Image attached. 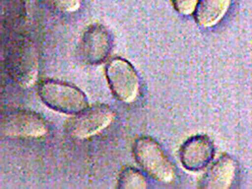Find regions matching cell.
<instances>
[{"label":"cell","mask_w":252,"mask_h":189,"mask_svg":"<svg viewBox=\"0 0 252 189\" xmlns=\"http://www.w3.org/2000/svg\"><path fill=\"white\" fill-rule=\"evenodd\" d=\"M5 68L13 83L27 89L33 86L39 77V53L33 40L25 34H13L6 43Z\"/></svg>","instance_id":"obj_1"},{"label":"cell","mask_w":252,"mask_h":189,"mask_svg":"<svg viewBox=\"0 0 252 189\" xmlns=\"http://www.w3.org/2000/svg\"><path fill=\"white\" fill-rule=\"evenodd\" d=\"M132 154L138 165L153 180L170 184L176 178V169L171 160L159 143L149 136L137 138L132 147Z\"/></svg>","instance_id":"obj_2"},{"label":"cell","mask_w":252,"mask_h":189,"mask_svg":"<svg viewBox=\"0 0 252 189\" xmlns=\"http://www.w3.org/2000/svg\"><path fill=\"white\" fill-rule=\"evenodd\" d=\"M38 94L46 105L60 113L76 115L89 107L86 94L69 83L46 80L39 84Z\"/></svg>","instance_id":"obj_3"},{"label":"cell","mask_w":252,"mask_h":189,"mask_svg":"<svg viewBox=\"0 0 252 189\" xmlns=\"http://www.w3.org/2000/svg\"><path fill=\"white\" fill-rule=\"evenodd\" d=\"M115 119V111L111 107L97 104L74 115L66 121L64 130L73 139L86 140L108 129Z\"/></svg>","instance_id":"obj_4"},{"label":"cell","mask_w":252,"mask_h":189,"mask_svg":"<svg viewBox=\"0 0 252 189\" xmlns=\"http://www.w3.org/2000/svg\"><path fill=\"white\" fill-rule=\"evenodd\" d=\"M49 125L39 114L15 109L6 112L0 120V133L6 138L37 139L46 136Z\"/></svg>","instance_id":"obj_5"},{"label":"cell","mask_w":252,"mask_h":189,"mask_svg":"<svg viewBox=\"0 0 252 189\" xmlns=\"http://www.w3.org/2000/svg\"><path fill=\"white\" fill-rule=\"evenodd\" d=\"M106 78L115 97L126 104H131L140 93V78L133 65L125 59L111 60L106 67Z\"/></svg>","instance_id":"obj_6"},{"label":"cell","mask_w":252,"mask_h":189,"mask_svg":"<svg viewBox=\"0 0 252 189\" xmlns=\"http://www.w3.org/2000/svg\"><path fill=\"white\" fill-rule=\"evenodd\" d=\"M113 48V38L110 32L99 24L90 26L83 33L80 43V55L89 65L104 63Z\"/></svg>","instance_id":"obj_7"},{"label":"cell","mask_w":252,"mask_h":189,"mask_svg":"<svg viewBox=\"0 0 252 189\" xmlns=\"http://www.w3.org/2000/svg\"><path fill=\"white\" fill-rule=\"evenodd\" d=\"M216 149L210 137L196 134L184 142L180 149V160L184 168L196 172L204 169L213 161Z\"/></svg>","instance_id":"obj_8"},{"label":"cell","mask_w":252,"mask_h":189,"mask_svg":"<svg viewBox=\"0 0 252 189\" xmlns=\"http://www.w3.org/2000/svg\"><path fill=\"white\" fill-rule=\"evenodd\" d=\"M239 166L236 160L228 154L220 156L211 165L199 183L198 188L205 189H230L238 177Z\"/></svg>","instance_id":"obj_9"},{"label":"cell","mask_w":252,"mask_h":189,"mask_svg":"<svg viewBox=\"0 0 252 189\" xmlns=\"http://www.w3.org/2000/svg\"><path fill=\"white\" fill-rule=\"evenodd\" d=\"M232 0H198L194 16L196 24L204 29H210L226 16Z\"/></svg>","instance_id":"obj_10"},{"label":"cell","mask_w":252,"mask_h":189,"mask_svg":"<svg viewBox=\"0 0 252 189\" xmlns=\"http://www.w3.org/2000/svg\"><path fill=\"white\" fill-rule=\"evenodd\" d=\"M26 18L24 0H1V24L3 29L13 32Z\"/></svg>","instance_id":"obj_11"},{"label":"cell","mask_w":252,"mask_h":189,"mask_svg":"<svg viewBox=\"0 0 252 189\" xmlns=\"http://www.w3.org/2000/svg\"><path fill=\"white\" fill-rule=\"evenodd\" d=\"M149 182L146 176L133 167H126L117 180V188L122 189H148Z\"/></svg>","instance_id":"obj_12"},{"label":"cell","mask_w":252,"mask_h":189,"mask_svg":"<svg viewBox=\"0 0 252 189\" xmlns=\"http://www.w3.org/2000/svg\"><path fill=\"white\" fill-rule=\"evenodd\" d=\"M46 6L56 12L70 14L81 8L82 0H41Z\"/></svg>","instance_id":"obj_13"},{"label":"cell","mask_w":252,"mask_h":189,"mask_svg":"<svg viewBox=\"0 0 252 189\" xmlns=\"http://www.w3.org/2000/svg\"><path fill=\"white\" fill-rule=\"evenodd\" d=\"M176 12L188 16L195 13L198 0H170Z\"/></svg>","instance_id":"obj_14"}]
</instances>
